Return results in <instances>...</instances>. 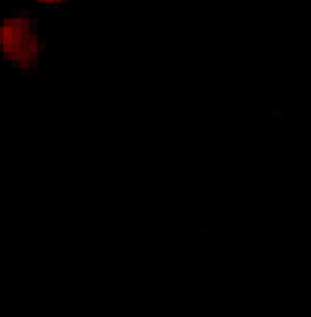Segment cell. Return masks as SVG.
I'll return each mask as SVG.
<instances>
[{
	"mask_svg": "<svg viewBox=\"0 0 311 317\" xmlns=\"http://www.w3.org/2000/svg\"><path fill=\"white\" fill-rule=\"evenodd\" d=\"M39 35L30 12L13 13L0 23V53L15 68L39 67Z\"/></svg>",
	"mask_w": 311,
	"mask_h": 317,
	"instance_id": "6da1fadb",
	"label": "cell"
},
{
	"mask_svg": "<svg viewBox=\"0 0 311 317\" xmlns=\"http://www.w3.org/2000/svg\"><path fill=\"white\" fill-rule=\"evenodd\" d=\"M40 3H65L68 0H39Z\"/></svg>",
	"mask_w": 311,
	"mask_h": 317,
	"instance_id": "7a4b0ae2",
	"label": "cell"
}]
</instances>
